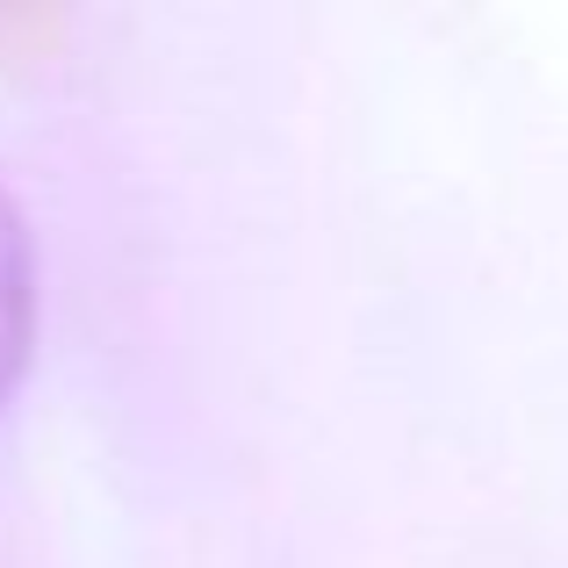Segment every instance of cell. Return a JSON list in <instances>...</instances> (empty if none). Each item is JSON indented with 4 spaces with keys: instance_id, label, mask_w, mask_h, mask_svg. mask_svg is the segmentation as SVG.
Segmentation results:
<instances>
[{
    "instance_id": "1",
    "label": "cell",
    "mask_w": 568,
    "mask_h": 568,
    "mask_svg": "<svg viewBox=\"0 0 568 568\" xmlns=\"http://www.w3.org/2000/svg\"><path fill=\"white\" fill-rule=\"evenodd\" d=\"M37 310H43V281H37V237H29L22 202L0 181V403L22 388L29 361H37Z\"/></svg>"
},
{
    "instance_id": "2",
    "label": "cell",
    "mask_w": 568,
    "mask_h": 568,
    "mask_svg": "<svg viewBox=\"0 0 568 568\" xmlns=\"http://www.w3.org/2000/svg\"><path fill=\"white\" fill-rule=\"evenodd\" d=\"M58 14V0H0V37L8 29H43Z\"/></svg>"
}]
</instances>
